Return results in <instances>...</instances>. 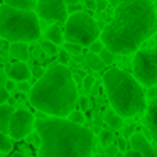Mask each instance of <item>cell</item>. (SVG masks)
<instances>
[{
    "mask_svg": "<svg viewBox=\"0 0 157 157\" xmlns=\"http://www.w3.org/2000/svg\"><path fill=\"white\" fill-rule=\"evenodd\" d=\"M125 147H127L125 139H118V140H117V149H118L120 152H123V150H125Z\"/></svg>",
    "mask_w": 157,
    "mask_h": 157,
    "instance_id": "cell-36",
    "label": "cell"
},
{
    "mask_svg": "<svg viewBox=\"0 0 157 157\" xmlns=\"http://www.w3.org/2000/svg\"><path fill=\"white\" fill-rule=\"evenodd\" d=\"M81 46H78V44H71V42H66L64 44V51L68 52V54H79V52H81Z\"/></svg>",
    "mask_w": 157,
    "mask_h": 157,
    "instance_id": "cell-25",
    "label": "cell"
},
{
    "mask_svg": "<svg viewBox=\"0 0 157 157\" xmlns=\"http://www.w3.org/2000/svg\"><path fill=\"white\" fill-rule=\"evenodd\" d=\"M41 140L39 157H91L93 132L68 118H42L34 123Z\"/></svg>",
    "mask_w": 157,
    "mask_h": 157,
    "instance_id": "cell-2",
    "label": "cell"
},
{
    "mask_svg": "<svg viewBox=\"0 0 157 157\" xmlns=\"http://www.w3.org/2000/svg\"><path fill=\"white\" fill-rule=\"evenodd\" d=\"M31 105L54 118H64L78 103V88L66 66L54 64L44 71L29 93Z\"/></svg>",
    "mask_w": 157,
    "mask_h": 157,
    "instance_id": "cell-3",
    "label": "cell"
},
{
    "mask_svg": "<svg viewBox=\"0 0 157 157\" xmlns=\"http://www.w3.org/2000/svg\"><path fill=\"white\" fill-rule=\"evenodd\" d=\"M123 157H142V155H140L139 152H135V150L130 149V150H127V152H123Z\"/></svg>",
    "mask_w": 157,
    "mask_h": 157,
    "instance_id": "cell-37",
    "label": "cell"
},
{
    "mask_svg": "<svg viewBox=\"0 0 157 157\" xmlns=\"http://www.w3.org/2000/svg\"><path fill=\"white\" fill-rule=\"evenodd\" d=\"M130 145H132V150L139 152L142 157H157V152L154 150V147L149 144L145 135L140 132H135L130 137Z\"/></svg>",
    "mask_w": 157,
    "mask_h": 157,
    "instance_id": "cell-10",
    "label": "cell"
},
{
    "mask_svg": "<svg viewBox=\"0 0 157 157\" xmlns=\"http://www.w3.org/2000/svg\"><path fill=\"white\" fill-rule=\"evenodd\" d=\"M155 32L157 14L150 2L122 0L110 24L100 32V41L113 54H132Z\"/></svg>",
    "mask_w": 157,
    "mask_h": 157,
    "instance_id": "cell-1",
    "label": "cell"
},
{
    "mask_svg": "<svg viewBox=\"0 0 157 157\" xmlns=\"http://www.w3.org/2000/svg\"><path fill=\"white\" fill-rule=\"evenodd\" d=\"M118 152H120V150L117 149V145H115V144H112V145H108V147L105 149V154H106V157H115Z\"/></svg>",
    "mask_w": 157,
    "mask_h": 157,
    "instance_id": "cell-27",
    "label": "cell"
},
{
    "mask_svg": "<svg viewBox=\"0 0 157 157\" xmlns=\"http://www.w3.org/2000/svg\"><path fill=\"white\" fill-rule=\"evenodd\" d=\"M64 39L66 42L78 46H90L91 42L98 41L100 29L95 19L86 12H78L66 19L64 22Z\"/></svg>",
    "mask_w": 157,
    "mask_h": 157,
    "instance_id": "cell-6",
    "label": "cell"
},
{
    "mask_svg": "<svg viewBox=\"0 0 157 157\" xmlns=\"http://www.w3.org/2000/svg\"><path fill=\"white\" fill-rule=\"evenodd\" d=\"M98 56H100V59H101V61H103V64H105V66H106V64H112V63L115 61V54H113L112 51H108V49H106V48L103 49V51L100 52Z\"/></svg>",
    "mask_w": 157,
    "mask_h": 157,
    "instance_id": "cell-22",
    "label": "cell"
},
{
    "mask_svg": "<svg viewBox=\"0 0 157 157\" xmlns=\"http://www.w3.org/2000/svg\"><path fill=\"white\" fill-rule=\"evenodd\" d=\"M64 4H66V7H69V5H76V4H79V0H64Z\"/></svg>",
    "mask_w": 157,
    "mask_h": 157,
    "instance_id": "cell-38",
    "label": "cell"
},
{
    "mask_svg": "<svg viewBox=\"0 0 157 157\" xmlns=\"http://www.w3.org/2000/svg\"><path fill=\"white\" fill-rule=\"evenodd\" d=\"M41 36L36 12L15 10L7 5L0 7V37L9 42H32Z\"/></svg>",
    "mask_w": 157,
    "mask_h": 157,
    "instance_id": "cell-5",
    "label": "cell"
},
{
    "mask_svg": "<svg viewBox=\"0 0 157 157\" xmlns=\"http://www.w3.org/2000/svg\"><path fill=\"white\" fill-rule=\"evenodd\" d=\"M145 125L149 128V133L152 140L157 144V98L150 101V105L145 108Z\"/></svg>",
    "mask_w": 157,
    "mask_h": 157,
    "instance_id": "cell-11",
    "label": "cell"
},
{
    "mask_svg": "<svg viewBox=\"0 0 157 157\" xmlns=\"http://www.w3.org/2000/svg\"><path fill=\"white\" fill-rule=\"evenodd\" d=\"M88 48H90V54H96V56H98L100 52H101L103 49H105V46H103V42L98 39V41L91 42V44H90Z\"/></svg>",
    "mask_w": 157,
    "mask_h": 157,
    "instance_id": "cell-24",
    "label": "cell"
},
{
    "mask_svg": "<svg viewBox=\"0 0 157 157\" xmlns=\"http://www.w3.org/2000/svg\"><path fill=\"white\" fill-rule=\"evenodd\" d=\"M7 76L10 78V81H17V83H22V81H27L29 76H31V69L25 63H12V66L9 68V73Z\"/></svg>",
    "mask_w": 157,
    "mask_h": 157,
    "instance_id": "cell-12",
    "label": "cell"
},
{
    "mask_svg": "<svg viewBox=\"0 0 157 157\" xmlns=\"http://www.w3.org/2000/svg\"><path fill=\"white\" fill-rule=\"evenodd\" d=\"M147 96H149V100H155V98H157V86H152V88H149V91H147Z\"/></svg>",
    "mask_w": 157,
    "mask_h": 157,
    "instance_id": "cell-34",
    "label": "cell"
},
{
    "mask_svg": "<svg viewBox=\"0 0 157 157\" xmlns=\"http://www.w3.org/2000/svg\"><path fill=\"white\" fill-rule=\"evenodd\" d=\"M79 106H81V112H85V110H88V106H90V101H88V98H86V96H81V98H79Z\"/></svg>",
    "mask_w": 157,
    "mask_h": 157,
    "instance_id": "cell-33",
    "label": "cell"
},
{
    "mask_svg": "<svg viewBox=\"0 0 157 157\" xmlns=\"http://www.w3.org/2000/svg\"><path fill=\"white\" fill-rule=\"evenodd\" d=\"M106 2H108V4H113V5H115V4H118L120 0H106Z\"/></svg>",
    "mask_w": 157,
    "mask_h": 157,
    "instance_id": "cell-40",
    "label": "cell"
},
{
    "mask_svg": "<svg viewBox=\"0 0 157 157\" xmlns=\"http://www.w3.org/2000/svg\"><path fill=\"white\" fill-rule=\"evenodd\" d=\"M4 4L15 10H25V12H34L36 2L34 0H4Z\"/></svg>",
    "mask_w": 157,
    "mask_h": 157,
    "instance_id": "cell-15",
    "label": "cell"
},
{
    "mask_svg": "<svg viewBox=\"0 0 157 157\" xmlns=\"http://www.w3.org/2000/svg\"><path fill=\"white\" fill-rule=\"evenodd\" d=\"M93 83H95V78H93V76H85V79H83V86H85L86 90L91 88Z\"/></svg>",
    "mask_w": 157,
    "mask_h": 157,
    "instance_id": "cell-31",
    "label": "cell"
},
{
    "mask_svg": "<svg viewBox=\"0 0 157 157\" xmlns=\"http://www.w3.org/2000/svg\"><path fill=\"white\" fill-rule=\"evenodd\" d=\"M103 86L113 112L122 118L137 117L147 108L142 85L128 73L117 68L108 69L103 76Z\"/></svg>",
    "mask_w": 157,
    "mask_h": 157,
    "instance_id": "cell-4",
    "label": "cell"
},
{
    "mask_svg": "<svg viewBox=\"0 0 157 157\" xmlns=\"http://www.w3.org/2000/svg\"><path fill=\"white\" fill-rule=\"evenodd\" d=\"M115 157H123V152H118V154H117Z\"/></svg>",
    "mask_w": 157,
    "mask_h": 157,
    "instance_id": "cell-41",
    "label": "cell"
},
{
    "mask_svg": "<svg viewBox=\"0 0 157 157\" xmlns=\"http://www.w3.org/2000/svg\"><path fill=\"white\" fill-rule=\"evenodd\" d=\"M34 123L36 118L29 110L25 108L15 110L10 118V123H9V137L14 140H22L34 130Z\"/></svg>",
    "mask_w": 157,
    "mask_h": 157,
    "instance_id": "cell-8",
    "label": "cell"
},
{
    "mask_svg": "<svg viewBox=\"0 0 157 157\" xmlns=\"http://www.w3.org/2000/svg\"><path fill=\"white\" fill-rule=\"evenodd\" d=\"M133 78L144 86L157 85V49H142L137 51L132 61Z\"/></svg>",
    "mask_w": 157,
    "mask_h": 157,
    "instance_id": "cell-7",
    "label": "cell"
},
{
    "mask_svg": "<svg viewBox=\"0 0 157 157\" xmlns=\"http://www.w3.org/2000/svg\"><path fill=\"white\" fill-rule=\"evenodd\" d=\"M31 75H34L36 78L39 79V78H41L42 75H44V69H42V68H39V66H36V68L32 69V73H31Z\"/></svg>",
    "mask_w": 157,
    "mask_h": 157,
    "instance_id": "cell-35",
    "label": "cell"
},
{
    "mask_svg": "<svg viewBox=\"0 0 157 157\" xmlns=\"http://www.w3.org/2000/svg\"><path fill=\"white\" fill-rule=\"evenodd\" d=\"M36 15L46 22H66L68 10L64 0H37L36 2Z\"/></svg>",
    "mask_w": 157,
    "mask_h": 157,
    "instance_id": "cell-9",
    "label": "cell"
},
{
    "mask_svg": "<svg viewBox=\"0 0 157 157\" xmlns=\"http://www.w3.org/2000/svg\"><path fill=\"white\" fill-rule=\"evenodd\" d=\"M14 106L12 105H0V132L9 135V123L14 115Z\"/></svg>",
    "mask_w": 157,
    "mask_h": 157,
    "instance_id": "cell-14",
    "label": "cell"
},
{
    "mask_svg": "<svg viewBox=\"0 0 157 157\" xmlns=\"http://www.w3.org/2000/svg\"><path fill=\"white\" fill-rule=\"evenodd\" d=\"M68 120L73 123H76V125H85V113H83L81 110H73L68 115Z\"/></svg>",
    "mask_w": 157,
    "mask_h": 157,
    "instance_id": "cell-21",
    "label": "cell"
},
{
    "mask_svg": "<svg viewBox=\"0 0 157 157\" xmlns=\"http://www.w3.org/2000/svg\"><path fill=\"white\" fill-rule=\"evenodd\" d=\"M14 149V142H12V139L7 135V133H2L0 132V152H10V150Z\"/></svg>",
    "mask_w": 157,
    "mask_h": 157,
    "instance_id": "cell-18",
    "label": "cell"
},
{
    "mask_svg": "<svg viewBox=\"0 0 157 157\" xmlns=\"http://www.w3.org/2000/svg\"><path fill=\"white\" fill-rule=\"evenodd\" d=\"M7 73L4 71V68L0 66V88H5V85H7Z\"/></svg>",
    "mask_w": 157,
    "mask_h": 157,
    "instance_id": "cell-29",
    "label": "cell"
},
{
    "mask_svg": "<svg viewBox=\"0 0 157 157\" xmlns=\"http://www.w3.org/2000/svg\"><path fill=\"white\" fill-rule=\"evenodd\" d=\"M31 88H32V86H29L27 81H22V83H19V85H17V90L21 93H31Z\"/></svg>",
    "mask_w": 157,
    "mask_h": 157,
    "instance_id": "cell-28",
    "label": "cell"
},
{
    "mask_svg": "<svg viewBox=\"0 0 157 157\" xmlns=\"http://www.w3.org/2000/svg\"><path fill=\"white\" fill-rule=\"evenodd\" d=\"M14 86H15V85H14V81H7V85H5V90H7V91H10V90L14 88Z\"/></svg>",
    "mask_w": 157,
    "mask_h": 157,
    "instance_id": "cell-39",
    "label": "cell"
},
{
    "mask_svg": "<svg viewBox=\"0 0 157 157\" xmlns=\"http://www.w3.org/2000/svg\"><path fill=\"white\" fill-rule=\"evenodd\" d=\"M41 48H42V51L46 52V54H49V56H54V54H58V46H54V44H51V42H48V41H44L41 44Z\"/></svg>",
    "mask_w": 157,
    "mask_h": 157,
    "instance_id": "cell-23",
    "label": "cell"
},
{
    "mask_svg": "<svg viewBox=\"0 0 157 157\" xmlns=\"http://www.w3.org/2000/svg\"><path fill=\"white\" fill-rule=\"evenodd\" d=\"M5 101H9V91L5 88H0V105H5Z\"/></svg>",
    "mask_w": 157,
    "mask_h": 157,
    "instance_id": "cell-30",
    "label": "cell"
},
{
    "mask_svg": "<svg viewBox=\"0 0 157 157\" xmlns=\"http://www.w3.org/2000/svg\"><path fill=\"white\" fill-rule=\"evenodd\" d=\"M15 157H29V155H22V154H19V155H15Z\"/></svg>",
    "mask_w": 157,
    "mask_h": 157,
    "instance_id": "cell-42",
    "label": "cell"
},
{
    "mask_svg": "<svg viewBox=\"0 0 157 157\" xmlns=\"http://www.w3.org/2000/svg\"><path fill=\"white\" fill-rule=\"evenodd\" d=\"M10 56L14 59H19V63H24V59H27V56H29L27 44H24V42H14L10 46Z\"/></svg>",
    "mask_w": 157,
    "mask_h": 157,
    "instance_id": "cell-16",
    "label": "cell"
},
{
    "mask_svg": "<svg viewBox=\"0 0 157 157\" xmlns=\"http://www.w3.org/2000/svg\"><path fill=\"white\" fill-rule=\"evenodd\" d=\"M147 2H150V4H152V2H154V0H147Z\"/></svg>",
    "mask_w": 157,
    "mask_h": 157,
    "instance_id": "cell-43",
    "label": "cell"
},
{
    "mask_svg": "<svg viewBox=\"0 0 157 157\" xmlns=\"http://www.w3.org/2000/svg\"><path fill=\"white\" fill-rule=\"evenodd\" d=\"M86 63H88V66L91 69H95V71H100V69L105 68L103 61L100 59V56H96V54H88L86 56Z\"/></svg>",
    "mask_w": 157,
    "mask_h": 157,
    "instance_id": "cell-19",
    "label": "cell"
},
{
    "mask_svg": "<svg viewBox=\"0 0 157 157\" xmlns=\"http://www.w3.org/2000/svg\"><path fill=\"white\" fill-rule=\"evenodd\" d=\"M44 37L48 42H51V44H54V46H59L64 41V32H63V29L59 27V25H49L44 31Z\"/></svg>",
    "mask_w": 157,
    "mask_h": 157,
    "instance_id": "cell-13",
    "label": "cell"
},
{
    "mask_svg": "<svg viewBox=\"0 0 157 157\" xmlns=\"http://www.w3.org/2000/svg\"><path fill=\"white\" fill-rule=\"evenodd\" d=\"M113 140H115L113 132H110V130H101V132H100V144H101L105 149H106L108 145H112Z\"/></svg>",
    "mask_w": 157,
    "mask_h": 157,
    "instance_id": "cell-20",
    "label": "cell"
},
{
    "mask_svg": "<svg viewBox=\"0 0 157 157\" xmlns=\"http://www.w3.org/2000/svg\"><path fill=\"white\" fill-rule=\"evenodd\" d=\"M133 133H135V127H133V125H127L125 130H123V135H125V139H130Z\"/></svg>",
    "mask_w": 157,
    "mask_h": 157,
    "instance_id": "cell-32",
    "label": "cell"
},
{
    "mask_svg": "<svg viewBox=\"0 0 157 157\" xmlns=\"http://www.w3.org/2000/svg\"><path fill=\"white\" fill-rule=\"evenodd\" d=\"M58 59H59V64H61V66H66V64H68V61H69V54L63 49V51L58 52Z\"/></svg>",
    "mask_w": 157,
    "mask_h": 157,
    "instance_id": "cell-26",
    "label": "cell"
},
{
    "mask_svg": "<svg viewBox=\"0 0 157 157\" xmlns=\"http://www.w3.org/2000/svg\"><path fill=\"white\" fill-rule=\"evenodd\" d=\"M105 122H106V125H108L110 132H112V130H120V128H122L123 118L117 115L113 110H110V112L105 113Z\"/></svg>",
    "mask_w": 157,
    "mask_h": 157,
    "instance_id": "cell-17",
    "label": "cell"
}]
</instances>
